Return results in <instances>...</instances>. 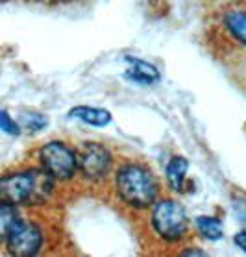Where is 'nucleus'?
Segmentation results:
<instances>
[{"instance_id":"obj_6","label":"nucleus","mask_w":246,"mask_h":257,"mask_svg":"<svg viewBox=\"0 0 246 257\" xmlns=\"http://www.w3.org/2000/svg\"><path fill=\"white\" fill-rule=\"evenodd\" d=\"M76 154L80 180L93 187L107 191L117 156H113V152L105 145L93 143V141L82 143L76 148Z\"/></svg>"},{"instance_id":"obj_12","label":"nucleus","mask_w":246,"mask_h":257,"mask_svg":"<svg viewBox=\"0 0 246 257\" xmlns=\"http://www.w3.org/2000/svg\"><path fill=\"white\" fill-rule=\"evenodd\" d=\"M233 240H235V244L239 246L240 250L246 251V231H240V233H237L233 237Z\"/></svg>"},{"instance_id":"obj_9","label":"nucleus","mask_w":246,"mask_h":257,"mask_svg":"<svg viewBox=\"0 0 246 257\" xmlns=\"http://www.w3.org/2000/svg\"><path fill=\"white\" fill-rule=\"evenodd\" d=\"M19 216H21L19 207L0 204V242L6 239V235L13 228V224L19 220Z\"/></svg>"},{"instance_id":"obj_5","label":"nucleus","mask_w":246,"mask_h":257,"mask_svg":"<svg viewBox=\"0 0 246 257\" xmlns=\"http://www.w3.org/2000/svg\"><path fill=\"white\" fill-rule=\"evenodd\" d=\"M35 163L39 165L56 183H72L80 178L76 148L65 141H47L35 150Z\"/></svg>"},{"instance_id":"obj_8","label":"nucleus","mask_w":246,"mask_h":257,"mask_svg":"<svg viewBox=\"0 0 246 257\" xmlns=\"http://www.w3.org/2000/svg\"><path fill=\"white\" fill-rule=\"evenodd\" d=\"M70 117H76L83 122L91 124V126H105L111 120V115L105 111V109H96V107H74L70 111Z\"/></svg>"},{"instance_id":"obj_4","label":"nucleus","mask_w":246,"mask_h":257,"mask_svg":"<svg viewBox=\"0 0 246 257\" xmlns=\"http://www.w3.org/2000/svg\"><path fill=\"white\" fill-rule=\"evenodd\" d=\"M143 215L150 231L147 242L152 248H169V251L174 253L191 239V224L180 202L158 198Z\"/></svg>"},{"instance_id":"obj_11","label":"nucleus","mask_w":246,"mask_h":257,"mask_svg":"<svg viewBox=\"0 0 246 257\" xmlns=\"http://www.w3.org/2000/svg\"><path fill=\"white\" fill-rule=\"evenodd\" d=\"M196 226H198L200 233L205 239H220L222 237V224L220 220L213 218V216H200L196 218Z\"/></svg>"},{"instance_id":"obj_2","label":"nucleus","mask_w":246,"mask_h":257,"mask_svg":"<svg viewBox=\"0 0 246 257\" xmlns=\"http://www.w3.org/2000/svg\"><path fill=\"white\" fill-rule=\"evenodd\" d=\"M107 193L115 204L122 205L132 215H141L159 198L161 183L145 159L117 156Z\"/></svg>"},{"instance_id":"obj_10","label":"nucleus","mask_w":246,"mask_h":257,"mask_svg":"<svg viewBox=\"0 0 246 257\" xmlns=\"http://www.w3.org/2000/svg\"><path fill=\"white\" fill-rule=\"evenodd\" d=\"M187 161L183 158H174L170 161L169 169H167V174H169L170 187L176 189V191H182L183 187V176L187 172Z\"/></svg>"},{"instance_id":"obj_1","label":"nucleus","mask_w":246,"mask_h":257,"mask_svg":"<svg viewBox=\"0 0 246 257\" xmlns=\"http://www.w3.org/2000/svg\"><path fill=\"white\" fill-rule=\"evenodd\" d=\"M204 47L224 65L246 63V0H224L207 15Z\"/></svg>"},{"instance_id":"obj_7","label":"nucleus","mask_w":246,"mask_h":257,"mask_svg":"<svg viewBox=\"0 0 246 257\" xmlns=\"http://www.w3.org/2000/svg\"><path fill=\"white\" fill-rule=\"evenodd\" d=\"M47 240L48 233L45 224L34 216L21 215L2 242L10 255L34 257L43 253V250L47 248Z\"/></svg>"},{"instance_id":"obj_3","label":"nucleus","mask_w":246,"mask_h":257,"mask_svg":"<svg viewBox=\"0 0 246 257\" xmlns=\"http://www.w3.org/2000/svg\"><path fill=\"white\" fill-rule=\"evenodd\" d=\"M56 181L37 163L8 170L0 176V204L39 207L54 196Z\"/></svg>"}]
</instances>
